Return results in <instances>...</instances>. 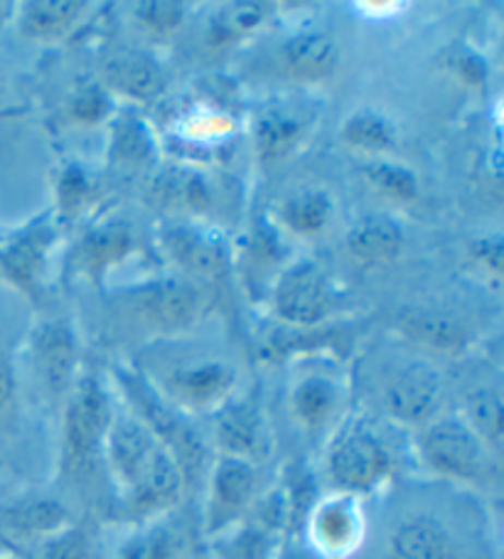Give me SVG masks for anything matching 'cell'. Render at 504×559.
<instances>
[{"label": "cell", "instance_id": "cell-33", "mask_svg": "<svg viewBox=\"0 0 504 559\" xmlns=\"http://www.w3.org/2000/svg\"><path fill=\"white\" fill-rule=\"evenodd\" d=\"M89 557V543L80 530L64 527L60 533L45 537L43 559H86Z\"/></svg>", "mask_w": 504, "mask_h": 559}, {"label": "cell", "instance_id": "cell-29", "mask_svg": "<svg viewBox=\"0 0 504 559\" xmlns=\"http://www.w3.org/2000/svg\"><path fill=\"white\" fill-rule=\"evenodd\" d=\"M113 153L116 158H121L125 163H143L151 158L153 139L139 117H123L116 123Z\"/></svg>", "mask_w": 504, "mask_h": 559}, {"label": "cell", "instance_id": "cell-8", "mask_svg": "<svg viewBox=\"0 0 504 559\" xmlns=\"http://www.w3.org/2000/svg\"><path fill=\"white\" fill-rule=\"evenodd\" d=\"M185 486V474L168 449L160 447L145 466L141 478L125 490V500L135 515H153L176 503Z\"/></svg>", "mask_w": 504, "mask_h": 559}, {"label": "cell", "instance_id": "cell-23", "mask_svg": "<svg viewBox=\"0 0 504 559\" xmlns=\"http://www.w3.org/2000/svg\"><path fill=\"white\" fill-rule=\"evenodd\" d=\"M404 328L413 335V338H419L421 343H429L433 348H441V350H458L465 341L463 325L443 313H431V311L404 313Z\"/></svg>", "mask_w": 504, "mask_h": 559}, {"label": "cell", "instance_id": "cell-16", "mask_svg": "<svg viewBox=\"0 0 504 559\" xmlns=\"http://www.w3.org/2000/svg\"><path fill=\"white\" fill-rule=\"evenodd\" d=\"M106 82L111 90L133 99L151 102L163 92V72L153 57L143 52H123L106 64Z\"/></svg>", "mask_w": 504, "mask_h": 559}, {"label": "cell", "instance_id": "cell-35", "mask_svg": "<svg viewBox=\"0 0 504 559\" xmlns=\"http://www.w3.org/2000/svg\"><path fill=\"white\" fill-rule=\"evenodd\" d=\"M72 114L84 123H96L109 114V96L99 86H89L74 96Z\"/></svg>", "mask_w": 504, "mask_h": 559}, {"label": "cell", "instance_id": "cell-6", "mask_svg": "<svg viewBox=\"0 0 504 559\" xmlns=\"http://www.w3.org/2000/svg\"><path fill=\"white\" fill-rule=\"evenodd\" d=\"M276 311L288 323H317L327 311V286L313 262L290 266L276 288Z\"/></svg>", "mask_w": 504, "mask_h": 559}, {"label": "cell", "instance_id": "cell-13", "mask_svg": "<svg viewBox=\"0 0 504 559\" xmlns=\"http://www.w3.org/2000/svg\"><path fill=\"white\" fill-rule=\"evenodd\" d=\"M261 437H264V424L261 414L249 402H227L217 419V441L225 456L244 459L259 454Z\"/></svg>", "mask_w": 504, "mask_h": 559}, {"label": "cell", "instance_id": "cell-22", "mask_svg": "<svg viewBox=\"0 0 504 559\" xmlns=\"http://www.w3.org/2000/svg\"><path fill=\"white\" fill-rule=\"evenodd\" d=\"M168 247L182 266L197 274H217L225 266V247L205 235H197L195 229H172L168 235Z\"/></svg>", "mask_w": 504, "mask_h": 559}, {"label": "cell", "instance_id": "cell-17", "mask_svg": "<svg viewBox=\"0 0 504 559\" xmlns=\"http://www.w3.org/2000/svg\"><path fill=\"white\" fill-rule=\"evenodd\" d=\"M284 60L290 74L315 80L333 72L337 62V47L325 33H300L284 47Z\"/></svg>", "mask_w": 504, "mask_h": 559}, {"label": "cell", "instance_id": "cell-26", "mask_svg": "<svg viewBox=\"0 0 504 559\" xmlns=\"http://www.w3.org/2000/svg\"><path fill=\"white\" fill-rule=\"evenodd\" d=\"M180 557V539L170 527L153 525L133 535L129 543L121 547L119 559H178Z\"/></svg>", "mask_w": 504, "mask_h": 559}, {"label": "cell", "instance_id": "cell-3", "mask_svg": "<svg viewBox=\"0 0 504 559\" xmlns=\"http://www.w3.org/2000/svg\"><path fill=\"white\" fill-rule=\"evenodd\" d=\"M421 456L433 471L458 480H475L484 474V443L458 417H445L429 424L421 433Z\"/></svg>", "mask_w": 504, "mask_h": 559}, {"label": "cell", "instance_id": "cell-32", "mask_svg": "<svg viewBox=\"0 0 504 559\" xmlns=\"http://www.w3.org/2000/svg\"><path fill=\"white\" fill-rule=\"evenodd\" d=\"M264 13H266V8L259 3H237V5L227 8V11L217 17L215 33L227 37V40L229 37L244 35L249 31H254V27L264 21Z\"/></svg>", "mask_w": 504, "mask_h": 559}, {"label": "cell", "instance_id": "cell-2", "mask_svg": "<svg viewBox=\"0 0 504 559\" xmlns=\"http://www.w3.org/2000/svg\"><path fill=\"white\" fill-rule=\"evenodd\" d=\"M327 474L347 496L367 493L392 474V456L380 437L355 427L337 437L327 456Z\"/></svg>", "mask_w": 504, "mask_h": 559}, {"label": "cell", "instance_id": "cell-28", "mask_svg": "<svg viewBox=\"0 0 504 559\" xmlns=\"http://www.w3.org/2000/svg\"><path fill=\"white\" fill-rule=\"evenodd\" d=\"M329 217V200L323 192H300L286 205V219L296 233L315 235Z\"/></svg>", "mask_w": 504, "mask_h": 559}, {"label": "cell", "instance_id": "cell-20", "mask_svg": "<svg viewBox=\"0 0 504 559\" xmlns=\"http://www.w3.org/2000/svg\"><path fill=\"white\" fill-rule=\"evenodd\" d=\"M47 242H50V235L43 233V229H31V233L17 237L11 247L0 252V272L13 284L33 288L43 272Z\"/></svg>", "mask_w": 504, "mask_h": 559}, {"label": "cell", "instance_id": "cell-25", "mask_svg": "<svg viewBox=\"0 0 504 559\" xmlns=\"http://www.w3.org/2000/svg\"><path fill=\"white\" fill-rule=\"evenodd\" d=\"M468 424L482 443H502V397L494 390H478L468 397Z\"/></svg>", "mask_w": 504, "mask_h": 559}, {"label": "cell", "instance_id": "cell-30", "mask_svg": "<svg viewBox=\"0 0 504 559\" xmlns=\"http://www.w3.org/2000/svg\"><path fill=\"white\" fill-rule=\"evenodd\" d=\"M298 131L300 127L293 119L280 117V114H266V117L259 121L256 129L259 151L264 153L266 158L284 156V153L293 146Z\"/></svg>", "mask_w": 504, "mask_h": 559}, {"label": "cell", "instance_id": "cell-36", "mask_svg": "<svg viewBox=\"0 0 504 559\" xmlns=\"http://www.w3.org/2000/svg\"><path fill=\"white\" fill-rule=\"evenodd\" d=\"M92 195L89 180L84 178L80 168H70L60 180V202L64 212H80L86 200Z\"/></svg>", "mask_w": 504, "mask_h": 559}, {"label": "cell", "instance_id": "cell-15", "mask_svg": "<svg viewBox=\"0 0 504 559\" xmlns=\"http://www.w3.org/2000/svg\"><path fill=\"white\" fill-rule=\"evenodd\" d=\"M404 235L401 227L392 217L370 215L362 217L347 235V249L350 254L367 264L389 262L401 252Z\"/></svg>", "mask_w": 504, "mask_h": 559}, {"label": "cell", "instance_id": "cell-24", "mask_svg": "<svg viewBox=\"0 0 504 559\" xmlns=\"http://www.w3.org/2000/svg\"><path fill=\"white\" fill-rule=\"evenodd\" d=\"M337 402L335 384L325 378H308L293 392V412L305 427H320Z\"/></svg>", "mask_w": 504, "mask_h": 559}, {"label": "cell", "instance_id": "cell-31", "mask_svg": "<svg viewBox=\"0 0 504 559\" xmlns=\"http://www.w3.org/2000/svg\"><path fill=\"white\" fill-rule=\"evenodd\" d=\"M364 173L376 188L399 200H413L416 192H419V182H416L409 168L394 166V163H370Z\"/></svg>", "mask_w": 504, "mask_h": 559}, {"label": "cell", "instance_id": "cell-37", "mask_svg": "<svg viewBox=\"0 0 504 559\" xmlns=\"http://www.w3.org/2000/svg\"><path fill=\"white\" fill-rule=\"evenodd\" d=\"M13 392H15L13 365H11V360L5 358L3 353H0V409H3L5 404L13 400Z\"/></svg>", "mask_w": 504, "mask_h": 559}, {"label": "cell", "instance_id": "cell-14", "mask_svg": "<svg viewBox=\"0 0 504 559\" xmlns=\"http://www.w3.org/2000/svg\"><path fill=\"white\" fill-rule=\"evenodd\" d=\"M141 308L155 321L168 331H178L192 323L197 313V294L195 288L168 278V282H158L145 288L141 296Z\"/></svg>", "mask_w": 504, "mask_h": 559}, {"label": "cell", "instance_id": "cell-4", "mask_svg": "<svg viewBox=\"0 0 504 559\" xmlns=\"http://www.w3.org/2000/svg\"><path fill=\"white\" fill-rule=\"evenodd\" d=\"M441 378L429 365L413 362L386 384L384 404L394 419L404 424L429 421L441 404Z\"/></svg>", "mask_w": 504, "mask_h": 559}, {"label": "cell", "instance_id": "cell-21", "mask_svg": "<svg viewBox=\"0 0 504 559\" xmlns=\"http://www.w3.org/2000/svg\"><path fill=\"white\" fill-rule=\"evenodd\" d=\"M84 8L82 0H33L25 5L21 31L27 37H57L80 21Z\"/></svg>", "mask_w": 504, "mask_h": 559}, {"label": "cell", "instance_id": "cell-9", "mask_svg": "<svg viewBox=\"0 0 504 559\" xmlns=\"http://www.w3.org/2000/svg\"><path fill=\"white\" fill-rule=\"evenodd\" d=\"M256 493V471L244 459L221 456L212 474V503L207 523L219 530L235 520Z\"/></svg>", "mask_w": 504, "mask_h": 559}, {"label": "cell", "instance_id": "cell-34", "mask_svg": "<svg viewBox=\"0 0 504 559\" xmlns=\"http://www.w3.org/2000/svg\"><path fill=\"white\" fill-rule=\"evenodd\" d=\"M139 21L151 27V31L168 33L172 27H178L182 21V5L180 3H168V0H153V3H141L139 5Z\"/></svg>", "mask_w": 504, "mask_h": 559}, {"label": "cell", "instance_id": "cell-12", "mask_svg": "<svg viewBox=\"0 0 504 559\" xmlns=\"http://www.w3.org/2000/svg\"><path fill=\"white\" fill-rule=\"evenodd\" d=\"M35 358L47 388L52 392L70 390L76 365V343L67 325L50 323L40 328V333L35 335Z\"/></svg>", "mask_w": 504, "mask_h": 559}, {"label": "cell", "instance_id": "cell-18", "mask_svg": "<svg viewBox=\"0 0 504 559\" xmlns=\"http://www.w3.org/2000/svg\"><path fill=\"white\" fill-rule=\"evenodd\" d=\"M131 249V233L123 225H106L86 235L76 247L74 262L89 276H101L106 269L119 262Z\"/></svg>", "mask_w": 504, "mask_h": 559}, {"label": "cell", "instance_id": "cell-11", "mask_svg": "<svg viewBox=\"0 0 504 559\" xmlns=\"http://www.w3.org/2000/svg\"><path fill=\"white\" fill-rule=\"evenodd\" d=\"M172 400L188 409H209L229 400L235 388V370L221 362H205L172 372L168 380Z\"/></svg>", "mask_w": 504, "mask_h": 559}, {"label": "cell", "instance_id": "cell-5", "mask_svg": "<svg viewBox=\"0 0 504 559\" xmlns=\"http://www.w3.org/2000/svg\"><path fill=\"white\" fill-rule=\"evenodd\" d=\"M163 443L155 439V433L135 417L111 419L109 433H106L104 441L113 476L121 480L125 490L141 478L145 466L151 464V459Z\"/></svg>", "mask_w": 504, "mask_h": 559}, {"label": "cell", "instance_id": "cell-38", "mask_svg": "<svg viewBox=\"0 0 504 559\" xmlns=\"http://www.w3.org/2000/svg\"><path fill=\"white\" fill-rule=\"evenodd\" d=\"M5 11H11V5H8V3H0V17H5Z\"/></svg>", "mask_w": 504, "mask_h": 559}, {"label": "cell", "instance_id": "cell-27", "mask_svg": "<svg viewBox=\"0 0 504 559\" xmlns=\"http://www.w3.org/2000/svg\"><path fill=\"white\" fill-rule=\"evenodd\" d=\"M343 136L347 143L367 151H384L394 143L392 123L374 111H360L345 123Z\"/></svg>", "mask_w": 504, "mask_h": 559}, {"label": "cell", "instance_id": "cell-1", "mask_svg": "<svg viewBox=\"0 0 504 559\" xmlns=\"http://www.w3.org/2000/svg\"><path fill=\"white\" fill-rule=\"evenodd\" d=\"M111 409L104 390L94 378H86L72 392L64 412V468L82 471L94 464L104 449L111 427Z\"/></svg>", "mask_w": 504, "mask_h": 559}, {"label": "cell", "instance_id": "cell-10", "mask_svg": "<svg viewBox=\"0 0 504 559\" xmlns=\"http://www.w3.org/2000/svg\"><path fill=\"white\" fill-rule=\"evenodd\" d=\"M384 559H460V555L443 523L419 515L394 530Z\"/></svg>", "mask_w": 504, "mask_h": 559}, {"label": "cell", "instance_id": "cell-7", "mask_svg": "<svg viewBox=\"0 0 504 559\" xmlns=\"http://www.w3.org/2000/svg\"><path fill=\"white\" fill-rule=\"evenodd\" d=\"M310 537L327 557H347L362 539V515L355 496H337L320 503L310 520Z\"/></svg>", "mask_w": 504, "mask_h": 559}, {"label": "cell", "instance_id": "cell-19", "mask_svg": "<svg viewBox=\"0 0 504 559\" xmlns=\"http://www.w3.org/2000/svg\"><path fill=\"white\" fill-rule=\"evenodd\" d=\"M67 518L70 515H67L64 506L50 498L25 500V503H15L0 513V520H3L5 527H11L13 533H21L25 537H50L60 533L67 525Z\"/></svg>", "mask_w": 504, "mask_h": 559}]
</instances>
